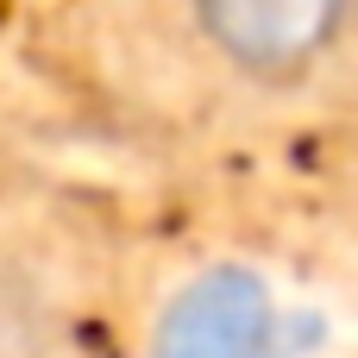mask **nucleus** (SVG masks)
Masks as SVG:
<instances>
[{
	"mask_svg": "<svg viewBox=\"0 0 358 358\" xmlns=\"http://www.w3.org/2000/svg\"><path fill=\"white\" fill-rule=\"evenodd\" d=\"M264 346H271V289L239 264L189 277L151 334V358H264Z\"/></svg>",
	"mask_w": 358,
	"mask_h": 358,
	"instance_id": "obj_2",
	"label": "nucleus"
},
{
	"mask_svg": "<svg viewBox=\"0 0 358 358\" xmlns=\"http://www.w3.org/2000/svg\"><path fill=\"white\" fill-rule=\"evenodd\" d=\"M352 0H189V25L220 69L252 88H302L315 82L340 38Z\"/></svg>",
	"mask_w": 358,
	"mask_h": 358,
	"instance_id": "obj_1",
	"label": "nucleus"
}]
</instances>
